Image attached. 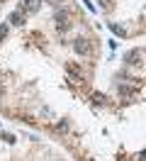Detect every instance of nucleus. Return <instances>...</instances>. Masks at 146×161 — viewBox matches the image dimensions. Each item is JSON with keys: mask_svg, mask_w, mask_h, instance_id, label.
I'll return each instance as SVG.
<instances>
[{"mask_svg": "<svg viewBox=\"0 0 146 161\" xmlns=\"http://www.w3.org/2000/svg\"><path fill=\"white\" fill-rule=\"evenodd\" d=\"M66 71H68V76H71V78H76V80H80V78H83V71L78 69L76 64H68V66H66Z\"/></svg>", "mask_w": 146, "mask_h": 161, "instance_id": "obj_1", "label": "nucleus"}, {"mask_svg": "<svg viewBox=\"0 0 146 161\" xmlns=\"http://www.w3.org/2000/svg\"><path fill=\"white\" fill-rule=\"evenodd\" d=\"M73 49H76L78 54H88V44L83 39H76V42H73Z\"/></svg>", "mask_w": 146, "mask_h": 161, "instance_id": "obj_2", "label": "nucleus"}, {"mask_svg": "<svg viewBox=\"0 0 146 161\" xmlns=\"http://www.w3.org/2000/svg\"><path fill=\"white\" fill-rule=\"evenodd\" d=\"M119 95H122V98H129V95H134V88H132V86H119Z\"/></svg>", "mask_w": 146, "mask_h": 161, "instance_id": "obj_3", "label": "nucleus"}, {"mask_svg": "<svg viewBox=\"0 0 146 161\" xmlns=\"http://www.w3.org/2000/svg\"><path fill=\"white\" fill-rule=\"evenodd\" d=\"M56 130H58V132H68V122H58Z\"/></svg>", "mask_w": 146, "mask_h": 161, "instance_id": "obj_4", "label": "nucleus"}, {"mask_svg": "<svg viewBox=\"0 0 146 161\" xmlns=\"http://www.w3.org/2000/svg\"><path fill=\"white\" fill-rule=\"evenodd\" d=\"M0 93H3V88H0Z\"/></svg>", "mask_w": 146, "mask_h": 161, "instance_id": "obj_5", "label": "nucleus"}]
</instances>
